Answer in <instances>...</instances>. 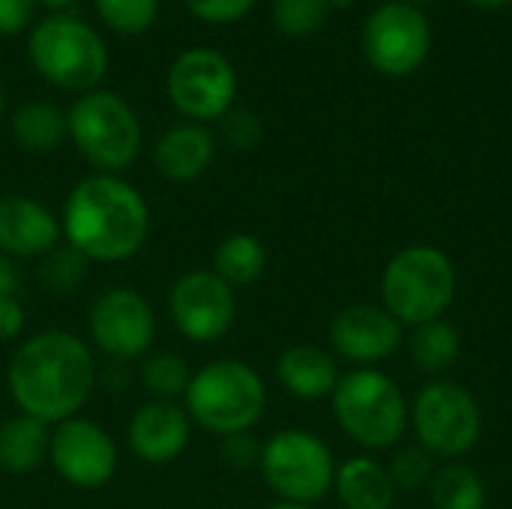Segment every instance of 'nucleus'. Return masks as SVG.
<instances>
[{"label":"nucleus","instance_id":"nucleus-42","mask_svg":"<svg viewBox=\"0 0 512 509\" xmlns=\"http://www.w3.org/2000/svg\"><path fill=\"white\" fill-rule=\"evenodd\" d=\"M405 3H414V6H420V3H432V0H405Z\"/></svg>","mask_w":512,"mask_h":509},{"label":"nucleus","instance_id":"nucleus-14","mask_svg":"<svg viewBox=\"0 0 512 509\" xmlns=\"http://www.w3.org/2000/svg\"><path fill=\"white\" fill-rule=\"evenodd\" d=\"M168 315L183 339L210 345L231 330L237 318V297L213 270H189L168 294Z\"/></svg>","mask_w":512,"mask_h":509},{"label":"nucleus","instance_id":"nucleus-27","mask_svg":"<svg viewBox=\"0 0 512 509\" xmlns=\"http://www.w3.org/2000/svg\"><path fill=\"white\" fill-rule=\"evenodd\" d=\"M330 12V0H273L270 6L273 27L288 39L315 36L327 24Z\"/></svg>","mask_w":512,"mask_h":509},{"label":"nucleus","instance_id":"nucleus-28","mask_svg":"<svg viewBox=\"0 0 512 509\" xmlns=\"http://www.w3.org/2000/svg\"><path fill=\"white\" fill-rule=\"evenodd\" d=\"M99 18L120 36H141L159 18V0H93Z\"/></svg>","mask_w":512,"mask_h":509},{"label":"nucleus","instance_id":"nucleus-9","mask_svg":"<svg viewBox=\"0 0 512 509\" xmlns=\"http://www.w3.org/2000/svg\"><path fill=\"white\" fill-rule=\"evenodd\" d=\"M165 93L189 123L207 126L210 120H222L234 108L237 69L216 48H186L168 66Z\"/></svg>","mask_w":512,"mask_h":509},{"label":"nucleus","instance_id":"nucleus-6","mask_svg":"<svg viewBox=\"0 0 512 509\" xmlns=\"http://www.w3.org/2000/svg\"><path fill=\"white\" fill-rule=\"evenodd\" d=\"M381 297L399 324L438 321L456 297V267L435 246H408L384 267Z\"/></svg>","mask_w":512,"mask_h":509},{"label":"nucleus","instance_id":"nucleus-8","mask_svg":"<svg viewBox=\"0 0 512 509\" xmlns=\"http://www.w3.org/2000/svg\"><path fill=\"white\" fill-rule=\"evenodd\" d=\"M264 483L288 504L312 507L336 480L330 447L306 429H282L261 447L258 462Z\"/></svg>","mask_w":512,"mask_h":509},{"label":"nucleus","instance_id":"nucleus-15","mask_svg":"<svg viewBox=\"0 0 512 509\" xmlns=\"http://www.w3.org/2000/svg\"><path fill=\"white\" fill-rule=\"evenodd\" d=\"M402 342V324L384 309L372 303H357L342 309L330 324V345L348 363H378L396 354Z\"/></svg>","mask_w":512,"mask_h":509},{"label":"nucleus","instance_id":"nucleus-30","mask_svg":"<svg viewBox=\"0 0 512 509\" xmlns=\"http://www.w3.org/2000/svg\"><path fill=\"white\" fill-rule=\"evenodd\" d=\"M390 480L396 489H405V492H417L423 486L432 483L435 477V465H432V456L420 447V450H402L396 453V459L390 462L387 468Z\"/></svg>","mask_w":512,"mask_h":509},{"label":"nucleus","instance_id":"nucleus-20","mask_svg":"<svg viewBox=\"0 0 512 509\" xmlns=\"http://www.w3.org/2000/svg\"><path fill=\"white\" fill-rule=\"evenodd\" d=\"M48 450H51L48 423L27 414H15L0 426V471L15 477L33 474L48 462Z\"/></svg>","mask_w":512,"mask_h":509},{"label":"nucleus","instance_id":"nucleus-29","mask_svg":"<svg viewBox=\"0 0 512 509\" xmlns=\"http://www.w3.org/2000/svg\"><path fill=\"white\" fill-rule=\"evenodd\" d=\"M87 273V258L81 252H75L69 243L66 249H54L42 258V279L48 288H54L57 294H66V291H75L81 285Z\"/></svg>","mask_w":512,"mask_h":509},{"label":"nucleus","instance_id":"nucleus-10","mask_svg":"<svg viewBox=\"0 0 512 509\" xmlns=\"http://www.w3.org/2000/svg\"><path fill=\"white\" fill-rule=\"evenodd\" d=\"M411 423L423 450L441 459H459L471 453L483 432L477 399L453 381L426 384L414 399Z\"/></svg>","mask_w":512,"mask_h":509},{"label":"nucleus","instance_id":"nucleus-19","mask_svg":"<svg viewBox=\"0 0 512 509\" xmlns=\"http://www.w3.org/2000/svg\"><path fill=\"white\" fill-rule=\"evenodd\" d=\"M276 378L291 396L315 402L333 396L339 384V366L333 354H327L318 345H294L282 351L276 363Z\"/></svg>","mask_w":512,"mask_h":509},{"label":"nucleus","instance_id":"nucleus-11","mask_svg":"<svg viewBox=\"0 0 512 509\" xmlns=\"http://www.w3.org/2000/svg\"><path fill=\"white\" fill-rule=\"evenodd\" d=\"M360 42L375 72L387 78H405L426 63L432 48V24L420 6L390 0L366 18Z\"/></svg>","mask_w":512,"mask_h":509},{"label":"nucleus","instance_id":"nucleus-32","mask_svg":"<svg viewBox=\"0 0 512 509\" xmlns=\"http://www.w3.org/2000/svg\"><path fill=\"white\" fill-rule=\"evenodd\" d=\"M258 0H186L189 12L213 27H225V24H237L243 21Z\"/></svg>","mask_w":512,"mask_h":509},{"label":"nucleus","instance_id":"nucleus-23","mask_svg":"<svg viewBox=\"0 0 512 509\" xmlns=\"http://www.w3.org/2000/svg\"><path fill=\"white\" fill-rule=\"evenodd\" d=\"M210 270L234 291L255 285L267 270V249L255 234H228L216 246Z\"/></svg>","mask_w":512,"mask_h":509},{"label":"nucleus","instance_id":"nucleus-22","mask_svg":"<svg viewBox=\"0 0 512 509\" xmlns=\"http://www.w3.org/2000/svg\"><path fill=\"white\" fill-rule=\"evenodd\" d=\"M12 138L27 153H54L66 138V111L48 99H33L15 108L12 114Z\"/></svg>","mask_w":512,"mask_h":509},{"label":"nucleus","instance_id":"nucleus-38","mask_svg":"<svg viewBox=\"0 0 512 509\" xmlns=\"http://www.w3.org/2000/svg\"><path fill=\"white\" fill-rule=\"evenodd\" d=\"M468 3H474L480 9H504V6H510L512 0H468Z\"/></svg>","mask_w":512,"mask_h":509},{"label":"nucleus","instance_id":"nucleus-24","mask_svg":"<svg viewBox=\"0 0 512 509\" xmlns=\"http://www.w3.org/2000/svg\"><path fill=\"white\" fill-rule=\"evenodd\" d=\"M429 486L435 509H486L489 501L483 477L468 465H447L435 471Z\"/></svg>","mask_w":512,"mask_h":509},{"label":"nucleus","instance_id":"nucleus-17","mask_svg":"<svg viewBox=\"0 0 512 509\" xmlns=\"http://www.w3.org/2000/svg\"><path fill=\"white\" fill-rule=\"evenodd\" d=\"M63 228L60 216L30 198V195H3L0 198V255L9 258H45L60 246Z\"/></svg>","mask_w":512,"mask_h":509},{"label":"nucleus","instance_id":"nucleus-1","mask_svg":"<svg viewBox=\"0 0 512 509\" xmlns=\"http://www.w3.org/2000/svg\"><path fill=\"white\" fill-rule=\"evenodd\" d=\"M6 387L18 414L57 426L87 405L96 390L93 348L69 330H45L24 339L9 366Z\"/></svg>","mask_w":512,"mask_h":509},{"label":"nucleus","instance_id":"nucleus-2","mask_svg":"<svg viewBox=\"0 0 512 509\" xmlns=\"http://www.w3.org/2000/svg\"><path fill=\"white\" fill-rule=\"evenodd\" d=\"M60 228L66 243L96 264L135 258L150 237V207L120 174H90L63 201Z\"/></svg>","mask_w":512,"mask_h":509},{"label":"nucleus","instance_id":"nucleus-13","mask_svg":"<svg viewBox=\"0 0 512 509\" xmlns=\"http://www.w3.org/2000/svg\"><path fill=\"white\" fill-rule=\"evenodd\" d=\"M48 462L72 489H102L114 480L120 453L105 426L87 417H69L51 429Z\"/></svg>","mask_w":512,"mask_h":509},{"label":"nucleus","instance_id":"nucleus-5","mask_svg":"<svg viewBox=\"0 0 512 509\" xmlns=\"http://www.w3.org/2000/svg\"><path fill=\"white\" fill-rule=\"evenodd\" d=\"M66 129L75 150L96 174H120L141 156V120L135 108L111 90L96 87L81 93L66 108Z\"/></svg>","mask_w":512,"mask_h":509},{"label":"nucleus","instance_id":"nucleus-21","mask_svg":"<svg viewBox=\"0 0 512 509\" xmlns=\"http://www.w3.org/2000/svg\"><path fill=\"white\" fill-rule=\"evenodd\" d=\"M333 489L345 509H393L396 486L384 465L375 459L357 456L336 468Z\"/></svg>","mask_w":512,"mask_h":509},{"label":"nucleus","instance_id":"nucleus-3","mask_svg":"<svg viewBox=\"0 0 512 509\" xmlns=\"http://www.w3.org/2000/svg\"><path fill=\"white\" fill-rule=\"evenodd\" d=\"M183 408L192 426L231 438L252 432L267 408L264 378L243 360H213L192 372Z\"/></svg>","mask_w":512,"mask_h":509},{"label":"nucleus","instance_id":"nucleus-12","mask_svg":"<svg viewBox=\"0 0 512 509\" xmlns=\"http://www.w3.org/2000/svg\"><path fill=\"white\" fill-rule=\"evenodd\" d=\"M87 330H90V345L102 357L114 363H135L144 360L147 351L153 348L156 315L153 306L144 300V294L126 285H114L93 300Z\"/></svg>","mask_w":512,"mask_h":509},{"label":"nucleus","instance_id":"nucleus-41","mask_svg":"<svg viewBox=\"0 0 512 509\" xmlns=\"http://www.w3.org/2000/svg\"><path fill=\"white\" fill-rule=\"evenodd\" d=\"M3 111H6V99H3V90H0V117H3Z\"/></svg>","mask_w":512,"mask_h":509},{"label":"nucleus","instance_id":"nucleus-25","mask_svg":"<svg viewBox=\"0 0 512 509\" xmlns=\"http://www.w3.org/2000/svg\"><path fill=\"white\" fill-rule=\"evenodd\" d=\"M462 354V339L459 330L447 321H429L414 327L411 336V360L417 363V369L423 372H444L450 369Z\"/></svg>","mask_w":512,"mask_h":509},{"label":"nucleus","instance_id":"nucleus-36","mask_svg":"<svg viewBox=\"0 0 512 509\" xmlns=\"http://www.w3.org/2000/svg\"><path fill=\"white\" fill-rule=\"evenodd\" d=\"M18 288H21L18 261L9 258V255H0V300L3 297H18Z\"/></svg>","mask_w":512,"mask_h":509},{"label":"nucleus","instance_id":"nucleus-40","mask_svg":"<svg viewBox=\"0 0 512 509\" xmlns=\"http://www.w3.org/2000/svg\"><path fill=\"white\" fill-rule=\"evenodd\" d=\"M330 6L333 9H348V6H354V0H330Z\"/></svg>","mask_w":512,"mask_h":509},{"label":"nucleus","instance_id":"nucleus-33","mask_svg":"<svg viewBox=\"0 0 512 509\" xmlns=\"http://www.w3.org/2000/svg\"><path fill=\"white\" fill-rule=\"evenodd\" d=\"M222 462L228 468H237V471H246L252 465L261 462V447L258 441L246 432V435H231V438H222Z\"/></svg>","mask_w":512,"mask_h":509},{"label":"nucleus","instance_id":"nucleus-16","mask_svg":"<svg viewBox=\"0 0 512 509\" xmlns=\"http://www.w3.org/2000/svg\"><path fill=\"white\" fill-rule=\"evenodd\" d=\"M189 441H192V420L183 402L150 399L132 414L126 426V444L132 456L144 465H168L180 459Z\"/></svg>","mask_w":512,"mask_h":509},{"label":"nucleus","instance_id":"nucleus-39","mask_svg":"<svg viewBox=\"0 0 512 509\" xmlns=\"http://www.w3.org/2000/svg\"><path fill=\"white\" fill-rule=\"evenodd\" d=\"M267 509H312V507H303V504H288V501H279V504H270Z\"/></svg>","mask_w":512,"mask_h":509},{"label":"nucleus","instance_id":"nucleus-7","mask_svg":"<svg viewBox=\"0 0 512 509\" xmlns=\"http://www.w3.org/2000/svg\"><path fill=\"white\" fill-rule=\"evenodd\" d=\"M333 414L342 432L369 450H390L408 426L402 390L378 369H357L339 378L333 390Z\"/></svg>","mask_w":512,"mask_h":509},{"label":"nucleus","instance_id":"nucleus-34","mask_svg":"<svg viewBox=\"0 0 512 509\" xmlns=\"http://www.w3.org/2000/svg\"><path fill=\"white\" fill-rule=\"evenodd\" d=\"M36 0H0V36H18L36 15Z\"/></svg>","mask_w":512,"mask_h":509},{"label":"nucleus","instance_id":"nucleus-18","mask_svg":"<svg viewBox=\"0 0 512 509\" xmlns=\"http://www.w3.org/2000/svg\"><path fill=\"white\" fill-rule=\"evenodd\" d=\"M216 159V135L204 123H177L165 129L153 147L156 171L171 183H192L210 171Z\"/></svg>","mask_w":512,"mask_h":509},{"label":"nucleus","instance_id":"nucleus-35","mask_svg":"<svg viewBox=\"0 0 512 509\" xmlns=\"http://www.w3.org/2000/svg\"><path fill=\"white\" fill-rule=\"evenodd\" d=\"M27 327V312L18 297H3L0 300V342H12L24 333Z\"/></svg>","mask_w":512,"mask_h":509},{"label":"nucleus","instance_id":"nucleus-26","mask_svg":"<svg viewBox=\"0 0 512 509\" xmlns=\"http://www.w3.org/2000/svg\"><path fill=\"white\" fill-rule=\"evenodd\" d=\"M189 381H192V369H189L186 357H180L174 351L150 354L141 363V384L159 402H183Z\"/></svg>","mask_w":512,"mask_h":509},{"label":"nucleus","instance_id":"nucleus-37","mask_svg":"<svg viewBox=\"0 0 512 509\" xmlns=\"http://www.w3.org/2000/svg\"><path fill=\"white\" fill-rule=\"evenodd\" d=\"M39 6H45L48 12H66L72 3H78V0H36Z\"/></svg>","mask_w":512,"mask_h":509},{"label":"nucleus","instance_id":"nucleus-31","mask_svg":"<svg viewBox=\"0 0 512 509\" xmlns=\"http://www.w3.org/2000/svg\"><path fill=\"white\" fill-rule=\"evenodd\" d=\"M219 123H222L225 144L234 147V150H252L264 138V126H261L258 114H252L246 108H231Z\"/></svg>","mask_w":512,"mask_h":509},{"label":"nucleus","instance_id":"nucleus-4","mask_svg":"<svg viewBox=\"0 0 512 509\" xmlns=\"http://www.w3.org/2000/svg\"><path fill=\"white\" fill-rule=\"evenodd\" d=\"M27 57L42 81L66 93H90L108 72V45L102 36L69 12H51L33 24Z\"/></svg>","mask_w":512,"mask_h":509}]
</instances>
